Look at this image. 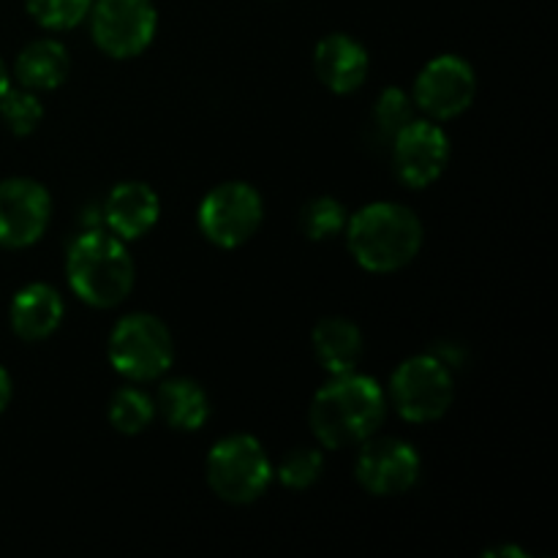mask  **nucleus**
Here are the masks:
<instances>
[{
    "label": "nucleus",
    "mask_w": 558,
    "mask_h": 558,
    "mask_svg": "<svg viewBox=\"0 0 558 558\" xmlns=\"http://www.w3.org/2000/svg\"><path fill=\"white\" fill-rule=\"evenodd\" d=\"M396 178L409 189H428L441 178L450 161V136L439 123L412 120L398 131L390 145Z\"/></svg>",
    "instance_id": "10"
},
{
    "label": "nucleus",
    "mask_w": 558,
    "mask_h": 558,
    "mask_svg": "<svg viewBox=\"0 0 558 558\" xmlns=\"http://www.w3.org/2000/svg\"><path fill=\"white\" fill-rule=\"evenodd\" d=\"M477 93V74L458 54H439L414 80L412 101L430 120H452L466 112Z\"/></svg>",
    "instance_id": "9"
},
{
    "label": "nucleus",
    "mask_w": 558,
    "mask_h": 558,
    "mask_svg": "<svg viewBox=\"0 0 558 558\" xmlns=\"http://www.w3.org/2000/svg\"><path fill=\"white\" fill-rule=\"evenodd\" d=\"M314 354L327 374H352L363 357V332L352 319H322L314 327Z\"/></svg>",
    "instance_id": "16"
},
{
    "label": "nucleus",
    "mask_w": 558,
    "mask_h": 558,
    "mask_svg": "<svg viewBox=\"0 0 558 558\" xmlns=\"http://www.w3.org/2000/svg\"><path fill=\"white\" fill-rule=\"evenodd\" d=\"M314 69L327 90L347 96L363 87L368 76V52L357 38L347 33H330L316 44Z\"/></svg>",
    "instance_id": "13"
},
{
    "label": "nucleus",
    "mask_w": 558,
    "mask_h": 558,
    "mask_svg": "<svg viewBox=\"0 0 558 558\" xmlns=\"http://www.w3.org/2000/svg\"><path fill=\"white\" fill-rule=\"evenodd\" d=\"M265 205L254 185L240 183H221L202 199L196 223L199 232L218 248H240L248 243L259 229Z\"/></svg>",
    "instance_id": "7"
},
{
    "label": "nucleus",
    "mask_w": 558,
    "mask_h": 558,
    "mask_svg": "<svg viewBox=\"0 0 558 558\" xmlns=\"http://www.w3.org/2000/svg\"><path fill=\"white\" fill-rule=\"evenodd\" d=\"M156 417V401L136 387H123L109 401V423L118 434L136 436Z\"/></svg>",
    "instance_id": "20"
},
{
    "label": "nucleus",
    "mask_w": 558,
    "mask_h": 558,
    "mask_svg": "<svg viewBox=\"0 0 558 558\" xmlns=\"http://www.w3.org/2000/svg\"><path fill=\"white\" fill-rule=\"evenodd\" d=\"M417 450L409 441L401 439H365L363 450L357 456L360 485L374 496H401L412 490L420 480Z\"/></svg>",
    "instance_id": "12"
},
{
    "label": "nucleus",
    "mask_w": 558,
    "mask_h": 558,
    "mask_svg": "<svg viewBox=\"0 0 558 558\" xmlns=\"http://www.w3.org/2000/svg\"><path fill=\"white\" fill-rule=\"evenodd\" d=\"M107 354L112 368L131 381H156L174 360L169 327L153 314H131L114 325Z\"/></svg>",
    "instance_id": "4"
},
{
    "label": "nucleus",
    "mask_w": 558,
    "mask_h": 558,
    "mask_svg": "<svg viewBox=\"0 0 558 558\" xmlns=\"http://www.w3.org/2000/svg\"><path fill=\"white\" fill-rule=\"evenodd\" d=\"M52 218V196L31 178L0 183V245L27 248L44 238Z\"/></svg>",
    "instance_id": "11"
},
{
    "label": "nucleus",
    "mask_w": 558,
    "mask_h": 558,
    "mask_svg": "<svg viewBox=\"0 0 558 558\" xmlns=\"http://www.w3.org/2000/svg\"><path fill=\"white\" fill-rule=\"evenodd\" d=\"M414 120V104L412 96L401 90V87H387L374 104V112H371V140L376 145L390 147L392 140L398 136V131L403 125H409Z\"/></svg>",
    "instance_id": "19"
},
{
    "label": "nucleus",
    "mask_w": 558,
    "mask_h": 558,
    "mask_svg": "<svg viewBox=\"0 0 558 558\" xmlns=\"http://www.w3.org/2000/svg\"><path fill=\"white\" fill-rule=\"evenodd\" d=\"M9 401H11V376H9V371L0 365V414L5 412Z\"/></svg>",
    "instance_id": "25"
},
{
    "label": "nucleus",
    "mask_w": 558,
    "mask_h": 558,
    "mask_svg": "<svg viewBox=\"0 0 558 558\" xmlns=\"http://www.w3.org/2000/svg\"><path fill=\"white\" fill-rule=\"evenodd\" d=\"M207 483L218 499L251 505L270 488L272 463L254 436H227L207 456Z\"/></svg>",
    "instance_id": "5"
},
{
    "label": "nucleus",
    "mask_w": 558,
    "mask_h": 558,
    "mask_svg": "<svg viewBox=\"0 0 558 558\" xmlns=\"http://www.w3.org/2000/svg\"><path fill=\"white\" fill-rule=\"evenodd\" d=\"M300 229L308 240H332L347 229V207L332 196H316L300 210Z\"/></svg>",
    "instance_id": "21"
},
{
    "label": "nucleus",
    "mask_w": 558,
    "mask_h": 558,
    "mask_svg": "<svg viewBox=\"0 0 558 558\" xmlns=\"http://www.w3.org/2000/svg\"><path fill=\"white\" fill-rule=\"evenodd\" d=\"M93 41L114 60L136 58L156 38L158 14L150 0H93Z\"/></svg>",
    "instance_id": "8"
},
{
    "label": "nucleus",
    "mask_w": 558,
    "mask_h": 558,
    "mask_svg": "<svg viewBox=\"0 0 558 558\" xmlns=\"http://www.w3.org/2000/svg\"><path fill=\"white\" fill-rule=\"evenodd\" d=\"M385 392L376 379L338 374L322 387L311 403V430L327 450L363 445L385 423Z\"/></svg>",
    "instance_id": "1"
},
{
    "label": "nucleus",
    "mask_w": 558,
    "mask_h": 558,
    "mask_svg": "<svg viewBox=\"0 0 558 558\" xmlns=\"http://www.w3.org/2000/svg\"><path fill=\"white\" fill-rule=\"evenodd\" d=\"M71 292L93 308H114L134 289V262L123 240L112 232L90 229L71 243L65 256Z\"/></svg>",
    "instance_id": "3"
},
{
    "label": "nucleus",
    "mask_w": 558,
    "mask_h": 558,
    "mask_svg": "<svg viewBox=\"0 0 558 558\" xmlns=\"http://www.w3.org/2000/svg\"><path fill=\"white\" fill-rule=\"evenodd\" d=\"M390 398L407 423L423 425L445 417L456 398L450 365L434 354L403 360L390 379Z\"/></svg>",
    "instance_id": "6"
},
{
    "label": "nucleus",
    "mask_w": 558,
    "mask_h": 558,
    "mask_svg": "<svg viewBox=\"0 0 558 558\" xmlns=\"http://www.w3.org/2000/svg\"><path fill=\"white\" fill-rule=\"evenodd\" d=\"M161 216V202L147 183H120L104 202V221L120 240H136L150 232Z\"/></svg>",
    "instance_id": "14"
},
{
    "label": "nucleus",
    "mask_w": 558,
    "mask_h": 558,
    "mask_svg": "<svg viewBox=\"0 0 558 558\" xmlns=\"http://www.w3.org/2000/svg\"><path fill=\"white\" fill-rule=\"evenodd\" d=\"M27 14L47 31H71L90 14L93 0H25Z\"/></svg>",
    "instance_id": "23"
},
{
    "label": "nucleus",
    "mask_w": 558,
    "mask_h": 558,
    "mask_svg": "<svg viewBox=\"0 0 558 558\" xmlns=\"http://www.w3.org/2000/svg\"><path fill=\"white\" fill-rule=\"evenodd\" d=\"M11 330L27 343L47 341L63 322V298L49 283H27L11 300Z\"/></svg>",
    "instance_id": "15"
},
{
    "label": "nucleus",
    "mask_w": 558,
    "mask_h": 558,
    "mask_svg": "<svg viewBox=\"0 0 558 558\" xmlns=\"http://www.w3.org/2000/svg\"><path fill=\"white\" fill-rule=\"evenodd\" d=\"M0 120H3L5 129L16 136H27L38 129V123L44 120V107L38 101L36 90H5L0 96Z\"/></svg>",
    "instance_id": "22"
},
{
    "label": "nucleus",
    "mask_w": 558,
    "mask_h": 558,
    "mask_svg": "<svg viewBox=\"0 0 558 558\" xmlns=\"http://www.w3.org/2000/svg\"><path fill=\"white\" fill-rule=\"evenodd\" d=\"M347 245L363 270L396 272L423 248V223L398 202H371L347 218Z\"/></svg>",
    "instance_id": "2"
},
{
    "label": "nucleus",
    "mask_w": 558,
    "mask_h": 558,
    "mask_svg": "<svg viewBox=\"0 0 558 558\" xmlns=\"http://www.w3.org/2000/svg\"><path fill=\"white\" fill-rule=\"evenodd\" d=\"M156 412L174 430H199L210 417V398L194 379H169L158 387Z\"/></svg>",
    "instance_id": "18"
},
{
    "label": "nucleus",
    "mask_w": 558,
    "mask_h": 558,
    "mask_svg": "<svg viewBox=\"0 0 558 558\" xmlns=\"http://www.w3.org/2000/svg\"><path fill=\"white\" fill-rule=\"evenodd\" d=\"M322 469H325V458L319 450L298 447V450L287 452L283 461L278 463V480L289 490H308L322 477Z\"/></svg>",
    "instance_id": "24"
},
{
    "label": "nucleus",
    "mask_w": 558,
    "mask_h": 558,
    "mask_svg": "<svg viewBox=\"0 0 558 558\" xmlns=\"http://www.w3.org/2000/svg\"><path fill=\"white\" fill-rule=\"evenodd\" d=\"M11 87V82H9V69H5V63L3 60H0V96H3L5 90H9Z\"/></svg>",
    "instance_id": "26"
},
{
    "label": "nucleus",
    "mask_w": 558,
    "mask_h": 558,
    "mask_svg": "<svg viewBox=\"0 0 558 558\" xmlns=\"http://www.w3.org/2000/svg\"><path fill=\"white\" fill-rule=\"evenodd\" d=\"M71 58L69 49L54 38H38L20 52L14 74L27 90H54L69 80Z\"/></svg>",
    "instance_id": "17"
}]
</instances>
